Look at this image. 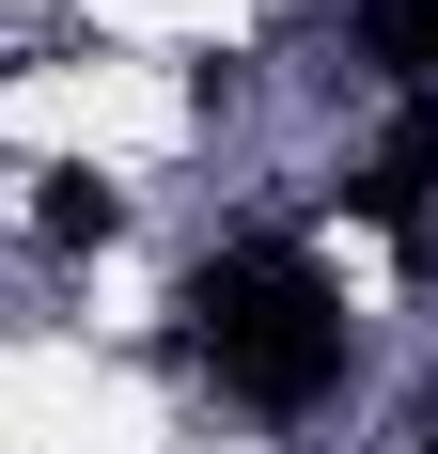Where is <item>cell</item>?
<instances>
[{
	"mask_svg": "<svg viewBox=\"0 0 438 454\" xmlns=\"http://www.w3.org/2000/svg\"><path fill=\"white\" fill-rule=\"evenodd\" d=\"M188 361L235 408H313L345 392V298L313 282V251H219L188 282Z\"/></svg>",
	"mask_w": 438,
	"mask_h": 454,
	"instance_id": "obj_1",
	"label": "cell"
},
{
	"mask_svg": "<svg viewBox=\"0 0 438 454\" xmlns=\"http://www.w3.org/2000/svg\"><path fill=\"white\" fill-rule=\"evenodd\" d=\"M345 204H360L376 235H423V204H438V110H407V126L360 157V173H345Z\"/></svg>",
	"mask_w": 438,
	"mask_h": 454,
	"instance_id": "obj_2",
	"label": "cell"
},
{
	"mask_svg": "<svg viewBox=\"0 0 438 454\" xmlns=\"http://www.w3.org/2000/svg\"><path fill=\"white\" fill-rule=\"evenodd\" d=\"M360 63L407 94H438V0H360Z\"/></svg>",
	"mask_w": 438,
	"mask_h": 454,
	"instance_id": "obj_3",
	"label": "cell"
},
{
	"mask_svg": "<svg viewBox=\"0 0 438 454\" xmlns=\"http://www.w3.org/2000/svg\"><path fill=\"white\" fill-rule=\"evenodd\" d=\"M32 220H47V251H110V235H126V204H110L94 173H47V204H32Z\"/></svg>",
	"mask_w": 438,
	"mask_h": 454,
	"instance_id": "obj_4",
	"label": "cell"
}]
</instances>
